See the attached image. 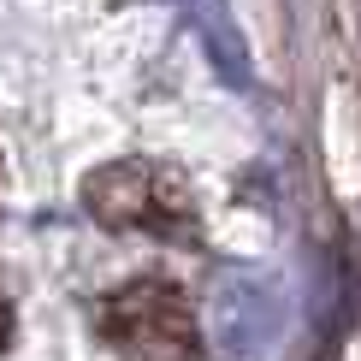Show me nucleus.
<instances>
[{"mask_svg":"<svg viewBox=\"0 0 361 361\" xmlns=\"http://www.w3.org/2000/svg\"><path fill=\"white\" fill-rule=\"evenodd\" d=\"M83 207L107 231H148V237H190L195 202L184 172L160 160H107L83 178Z\"/></svg>","mask_w":361,"mask_h":361,"instance_id":"1","label":"nucleus"},{"mask_svg":"<svg viewBox=\"0 0 361 361\" xmlns=\"http://www.w3.org/2000/svg\"><path fill=\"white\" fill-rule=\"evenodd\" d=\"M101 338L125 355H195V308L178 284L160 279H130L113 296H101Z\"/></svg>","mask_w":361,"mask_h":361,"instance_id":"2","label":"nucleus"}]
</instances>
